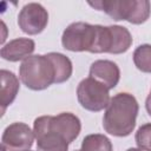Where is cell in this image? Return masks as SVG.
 <instances>
[{
  "mask_svg": "<svg viewBox=\"0 0 151 151\" xmlns=\"http://www.w3.org/2000/svg\"><path fill=\"white\" fill-rule=\"evenodd\" d=\"M101 25H91L78 21L70 24L63 32V47L71 52L100 53Z\"/></svg>",
  "mask_w": 151,
  "mask_h": 151,
  "instance_id": "obj_3",
  "label": "cell"
},
{
  "mask_svg": "<svg viewBox=\"0 0 151 151\" xmlns=\"http://www.w3.org/2000/svg\"><path fill=\"white\" fill-rule=\"evenodd\" d=\"M134 139L138 149L143 151H151V123L142 125L137 130Z\"/></svg>",
  "mask_w": 151,
  "mask_h": 151,
  "instance_id": "obj_17",
  "label": "cell"
},
{
  "mask_svg": "<svg viewBox=\"0 0 151 151\" xmlns=\"http://www.w3.org/2000/svg\"><path fill=\"white\" fill-rule=\"evenodd\" d=\"M81 151H112L111 140L100 133L87 134L81 142Z\"/></svg>",
  "mask_w": 151,
  "mask_h": 151,
  "instance_id": "obj_14",
  "label": "cell"
},
{
  "mask_svg": "<svg viewBox=\"0 0 151 151\" xmlns=\"http://www.w3.org/2000/svg\"><path fill=\"white\" fill-rule=\"evenodd\" d=\"M0 76H1L0 104H1V111L4 114L6 111V107L9 106L14 101V99L17 98L20 85H19L18 77L8 70H1Z\"/></svg>",
  "mask_w": 151,
  "mask_h": 151,
  "instance_id": "obj_12",
  "label": "cell"
},
{
  "mask_svg": "<svg viewBox=\"0 0 151 151\" xmlns=\"http://www.w3.org/2000/svg\"><path fill=\"white\" fill-rule=\"evenodd\" d=\"M34 138V132L27 124L17 122L5 129L1 143L8 151H26L32 147Z\"/></svg>",
  "mask_w": 151,
  "mask_h": 151,
  "instance_id": "obj_7",
  "label": "cell"
},
{
  "mask_svg": "<svg viewBox=\"0 0 151 151\" xmlns=\"http://www.w3.org/2000/svg\"><path fill=\"white\" fill-rule=\"evenodd\" d=\"M26 151H31V150H26Z\"/></svg>",
  "mask_w": 151,
  "mask_h": 151,
  "instance_id": "obj_21",
  "label": "cell"
},
{
  "mask_svg": "<svg viewBox=\"0 0 151 151\" xmlns=\"http://www.w3.org/2000/svg\"><path fill=\"white\" fill-rule=\"evenodd\" d=\"M46 126L63 136L71 144L79 136L81 130L80 119L71 112H61L57 116H42Z\"/></svg>",
  "mask_w": 151,
  "mask_h": 151,
  "instance_id": "obj_8",
  "label": "cell"
},
{
  "mask_svg": "<svg viewBox=\"0 0 151 151\" xmlns=\"http://www.w3.org/2000/svg\"><path fill=\"white\" fill-rule=\"evenodd\" d=\"M50 53L57 70V77H58L57 84L65 83L72 76V71H73L72 61L70 60L68 57H66L63 53H59V52H50Z\"/></svg>",
  "mask_w": 151,
  "mask_h": 151,
  "instance_id": "obj_15",
  "label": "cell"
},
{
  "mask_svg": "<svg viewBox=\"0 0 151 151\" xmlns=\"http://www.w3.org/2000/svg\"><path fill=\"white\" fill-rule=\"evenodd\" d=\"M139 105L134 96L127 92L114 94L104 112L103 127L116 137H126L132 133L136 126V119Z\"/></svg>",
  "mask_w": 151,
  "mask_h": 151,
  "instance_id": "obj_1",
  "label": "cell"
},
{
  "mask_svg": "<svg viewBox=\"0 0 151 151\" xmlns=\"http://www.w3.org/2000/svg\"><path fill=\"white\" fill-rule=\"evenodd\" d=\"M33 132L37 139V151H68V142L63 136L50 130L42 116L34 120Z\"/></svg>",
  "mask_w": 151,
  "mask_h": 151,
  "instance_id": "obj_9",
  "label": "cell"
},
{
  "mask_svg": "<svg viewBox=\"0 0 151 151\" xmlns=\"http://www.w3.org/2000/svg\"><path fill=\"white\" fill-rule=\"evenodd\" d=\"M48 24V13L38 2L26 4L19 12L18 25L21 31L29 35L41 33Z\"/></svg>",
  "mask_w": 151,
  "mask_h": 151,
  "instance_id": "obj_6",
  "label": "cell"
},
{
  "mask_svg": "<svg viewBox=\"0 0 151 151\" xmlns=\"http://www.w3.org/2000/svg\"><path fill=\"white\" fill-rule=\"evenodd\" d=\"M74 151H81V150H74Z\"/></svg>",
  "mask_w": 151,
  "mask_h": 151,
  "instance_id": "obj_20",
  "label": "cell"
},
{
  "mask_svg": "<svg viewBox=\"0 0 151 151\" xmlns=\"http://www.w3.org/2000/svg\"><path fill=\"white\" fill-rule=\"evenodd\" d=\"M109 88L92 77L83 79L77 87L79 104L88 111L98 112L107 107L110 103Z\"/></svg>",
  "mask_w": 151,
  "mask_h": 151,
  "instance_id": "obj_5",
  "label": "cell"
},
{
  "mask_svg": "<svg viewBox=\"0 0 151 151\" xmlns=\"http://www.w3.org/2000/svg\"><path fill=\"white\" fill-rule=\"evenodd\" d=\"M111 31V54H120L125 53L132 45V35L130 31L119 25L110 26Z\"/></svg>",
  "mask_w": 151,
  "mask_h": 151,
  "instance_id": "obj_13",
  "label": "cell"
},
{
  "mask_svg": "<svg viewBox=\"0 0 151 151\" xmlns=\"http://www.w3.org/2000/svg\"><path fill=\"white\" fill-rule=\"evenodd\" d=\"M90 77L104 84L109 90H112L117 86L120 79V70L116 63L100 59L91 64Z\"/></svg>",
  "mask_w": 151,
  "mask_h": 151,
  "instance_id": "obj_10",
  "label": "cell"
},
{
  "mask_svg": "<svg viewBox=\"0 0 151 151\" xmlns=\"http://www.w3.org/2000/svg\"><path fill=\"white\" fill-rule=\"evenodd\" d=\"M126 151H143V150H140V149H136V147H130V149H127Z\"/></svg>",
  "mask_w": 151,
  "mask_h": 151,
  "instance_id": "obj_19",
  "label": "cell"
},
{
  "mask_svg": "<svg viewBox=\"0 0 151 151\" xmlns=\"http://www.w3.org/2000/svg\"><path fill=\"white\" fill-rule=\"evenodd\" d=\"M133 63L139 71L151 73V45H139L133 52Z\"/></svg>",
  "mask_w": 151,
  "mask_h": 151,
  "instance_id": "obj_16",
  "label": "cell"
},
{
  "mask_svg": "<svg viewBox=\"0 0 151 151\" xmlns=\"http://www.w3.org/2000/svg\"><path fill=\"white\" fill-rule=\"evenodd\" d=\"M145 107H146L147 113L151 116V91H150V93H149V96H147V98L145 100Z\"/></svg>",
  "mask_w": 151,
  "mask_h": 151,
  "instance_id": "obj_18",
  "label": "cell"
},
{
  "mask_svg": "<svg viewBox=\"0 0 151 151\" xmlns=\"http://www.w3.org/2000/svg\"><path fill=\"white\" fill-rule=\"evenodd\" d=\"M35 42L29 38H17L7 42L2 46L0 53L5 60L8 61H19L25 60L26 58L31 57L34 52Z\"/></svg>",
  "mask_w": 151,
  "mask_h": 151,
  "instance_id": "obj_11",
  "label": "cell"
},
{
  "mask_svg": "<svg viewBox=\"0 0 151 151\" xmlns=\"http://www.w3.org/2000/svg\"><path fill=\"white\" fill-rule=\"evenodd\" d=\"M19 78L27 88L33 91H41L57 84V70L51 53L31 55L22 60Z\"/></svg>",
  "mask_w": 151,
  "mask_h": 151,
  "instance_id": "obj_2",
  "label": "cell"
},
{
  "mask_svg": "<svg viewBox=\"0 0 151 151\" xmlns=\"http://www.w3.org/2000/svg\"><path fill=\"white\" fill-rule=\"evenodd\" d=\"M88 5L105 12L116 21L126 20L134 25L145 22L151 11L147 0H99L88 1Z\"/></svg>",
  "mask_w": 151,
  "mask_h": 151,
  "instance_id": "obj_4",
  "label": "cell"
}]
</instances>
